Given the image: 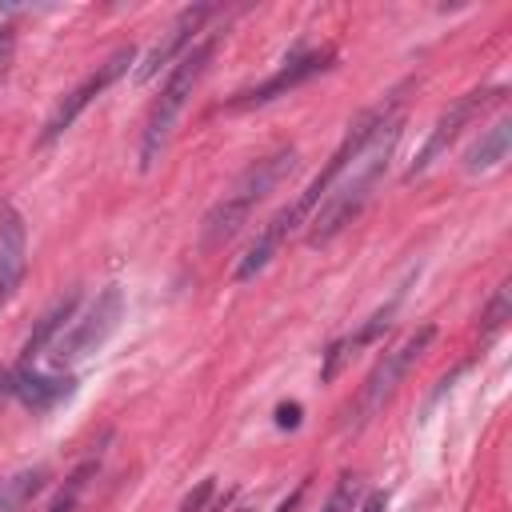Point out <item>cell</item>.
Returning <instances> with one entry per match:
<instances>
[{
    "label": "cell",
    "mask_w": 512,
    "mask_h": 512,
    "mask_svg": "<svg viewBox=\"0 0 512 512\" xmlns=\"http://www.w3.org/2000/svg\"><path fill=\"white\" fill-rule=\"evenodd\" d=\"M396 140H400L396 104H376L352 124V132L328 160L332 180L308 220V244H328L336 232H344L364 212V204L372 200V188L380 184V176L396 152Z\"/></svg>",
    "instance_id": "6da1fadb"
},
{
    "label": "cell",
    "mask_w": 512,
    "mask_h": 512,
    "mask_svg": "<svg viewBox=\"0 0 512 512\" xmlns=\"http://www.w3.org/2000/svg\"><path fill=\"white\" fill-rule=\"evenodd\" d=\"M296 148H280V152H272V156H260V160H252L236 180H232V188L208 208V216H204V224H200V248H220V244H228L244 224H248V216L256 212V204L260 200H268L292 172H296Z\"/></svg>",
    "instance_id": "7a4b0ae2"
},
{
    "label": "cell",
    "mask_w": 512,
    "mask_h": 512,
    "mask_svg": "<svg viewBox=\"0 0 512 512\" xmlns=\"http://www.w3.org/2000/svg\"><path fill=\"white\" fill-rule=\"evenodd\" d=\"M212 52H216V36L192 44V48L172 64V72H168L160 96H156L152 108H148L144 132H140V168H144V172L156 168V160L164 156V148H168V140H172V128H176V120H180L188 96L196 92V84H200L208 60H212Z\"/></svg>",
    "instance_id": "3957f363"
},
{
    "label": "cell",
    "mask_w": 512,
    "mask_h": 512,
    "mask_svg": "<svg viewBox=\"0 0 512 512\" xmlns=\"http://www.w3.org/2000/svg\"><path fill=\"white\" fill-rule=\"evenodd\" d=\"M432 336H436V328L432 324H424V328H416V332H408L396 348H388L380 360H376V368L368 372V380L360 384V392H356V400H352V408H348V428H360V424H368L392 396H396V388H400V380L408 376V368L428 352V344H432Z\"/></svg>",
    "instance_id": "277c9868"
},
{
    "label": "cell",
    "mask_w": 512,
    "mask_h": 512,
    "mask_svg": "<svg viewBox=\"0 0 512 512\" xmlns=\"http://www.w3.org/2000/svg\"><path fill=\"white\" fill-rule=\"evenodd\" d=\"M120 312H124L120 288H104V292L88 304V312L76 316V320L64 328V336L52 344V360L64 368V364H76V360H84L88 352H96V348L116 332Z\"/></svg>",
    "instance_id": "5b68a950"
},
{
    "label": "cell",
    "mask_w": 512,
    "mask_h": 512,
    "mask_svg": "<svg viewBox=\"0 0 512 512\" xmlns=\"http://www.w3.org/2000/svg\"><path fill=\"white\" fill-rule=\"evenodd\" d=\"M500 96H504L500 88H496V92H468V96H460L452 108H444V112H440V120L432 124V132H428L424 148L416 152V160H412V168H408V180H412V176H420L424 168H432V164L448 152V144H452V140H456V136H460V132H464V128H468L484 108H492Z\"/></svg>",
    "instance_id": "8992f818"
},
{
    "label": "cell",
    "mask_w": 512,
    "mask_h": 512,
    "mask_svg": "<svg viewBox=\"0 0 512 512\" xmlns=\"http://www.w3.org/2000/svg\"><path fill=\"white\" fill-rule=\"evenodd\" d=\"M124 64H132V48H120V52L108 56L92 76H84V80L56 104V112L48 116V124H44V132H40V144H52L64 128H72V120H76V116H80V112H84V108H88V104H92V100H96V96L124 72Z\"/></svg>",
    "instance_id": "52a82bcc"
},
{
    "label": "cell",
    "mask_w": 512,
    "mask_h": 512,
    "mask_svg": "<svg viewBox=\"0 0 512 512\" xmlns=\"http://www.w3.org/2000/svg\"><path fill=\"white\" fill-rule=\"evenodd\" d=\"M212 16V4H196V8H184L180 16H176V24L164 32V40H156L152 48H148V56L140 60V68H136V80L144 84V80H152L160 68H168L172 60H180L184 52H188V44L196 40V32H200V24Z\"/></svg>",
    "instance_id": "ba28073f"
},
{
    "label": "cell",
    "mask_w": 512,
    "mask_h": 512,
    "mask_svg": "<svg viewBox=\"0 0 512 512\" xmlns=\"http://www.w3.org/2000/svg\"><path fill=\"white\" fill-rule=\"evenodd\" d=\"M332 64V52L324 48V52H308V56H292L284 68H276L264 84H256V88H248V92H240L236 100H232V108H248V104H264V100H276V96H284L288 88H296V84H304V80H312L316 72H324Z\"/></svg>",
    "instance_id": "9c48e42d"
},
{
    "label": "cell",
    "mask_w": 512,
    "mask_h": 512,
    "mask_svg": "<svg viewBox=\"0 0 512 512\" xmlns=\"http://www.w3.org/2000/svg\"><path fill=\"white\" fill-rule=\"evenodd\" d=\"M28 268V236H24V220L16 208L0 212V304L12 300V292L20 288Z\"/></svg>",
    "instance_id": "30bf717a"
},
{
    "label": "cell",
    "mask_w": 512,
    "mask_h": 512,
    "mask_svg": "<svg viewBox=\"0 0 512 512\" xmlns=\"http://www.w3.org/2000/svg\"><path fill=\"white\" fill-rule=\"evenodd\" d=\"M12 396H20L32 412H48V408H56L68 392H72V380L68 376H52V372H36V368H16L12 372Z\"/></svg>",
    "instance_id": "8fae6325"
},
{
    "label": "cell",
    "mask_w": 512,
    "mask_h": 512,
    "mask_svg": "<svg viewBox=\"0 0 512 512\" xmlns=\"http://www.w3.org/2000/svg\"><path fill=\"white\" fill-rule=\"evenodd\" d=\"M508 144H512V120L500 116V120L488 124V128L480 132V140L464 152V172H488V168H496V164L508 156Z\"/></svg>",
    "instance_id": "7c38bea8"
},
{
    "label": "cell",
    "mask_w": 512,
    "mask_h": 512,
    "mask_svg": "<svg viewBox=\"0 0 512 512\" xmlns=\"http://www.w3.org/2000/svg\"><path fill=\"white\" fill-rule=\"evenodd\" d=\"M72 312H76V296H68V300H60L40 324H36V332L28 336V344H24V360H36L40 352H52V344L64 336V328L72 324Z\"/></svg>",
    "instance_id": "4fadbf2b"
},
{
    "label": "cell",
    "mask_w": 512,
    "mask_h": 512,
    "mask_svg": "<svg viewBox=\"0 0 512 512\" xmlns=\"http://www.w3.org/2000/svg\"><path fill=\"white\" fill-rule=\"evenodd\" d=\"M44 480H48L44 468H24V472H16V476H4V480H0V512H20V508L44 488Z\"/></svg>",
    "instance_id": "5bb4252c"
},
{
    "label": "cell",
    "mask_w": 512,
    "mask_h": 512,
    "mask_svg": "<svg viewBox=\"0 0 512 512\" xmlns=\"http://www.w3.org/2000/svg\"><path fill=\"white\" fill-rule=\"evenodd\" d=\"M388 316H392V308H384V312H376L356 336H348V340H340V344H332V352H328V364H324V376H336V368L348 360V356H356V348H364V344H372L384 328H388Z\"/></svg>",
    "instance_id": "9a60e30c"
},
{
    "label": "cell",
    "mask_w": 512,
    "mask_h": 512,
    "mask_svg": "<svg viewBox=\"0 0 512 512\" xmlns=\"http://www.w3.org/2000/svg\"><path fill=\"white\" fill-rule=\"evenodd\" d=\"M508 312H512V288H508V284H500V288H496V296H492V304H488V308H484V316H480V320H484V332H496V328L508 320Z\"/></svg>",
    "instance_id": "2e32d148"
},
{
    "label": "cell",
    "mask_w": 512,
    "mask_h": 512,
    "mask_svg": "<svg viewBox=\"0 0 512 512\" xmlns=\"http://www.w3.org/2000/svg\"><path fill=\"white\" fill-rule=\"evenodd\" d=\"M352 508H356V480H352V476H344L320 512H352Z\"/></svg>",
    "instance_id": "e0dca14e"
},
{
    "label": "cell",
    "mask_w": 512,
    "mask_h": 512,
    "mask_svg": "<svg viewBox=\"0 0 512 512\" xmlns=\"http://www.w3.org/2000/svg\"><path fill=\"white\" fill-rule=\"evenodd\" d=\"M80 484H84V472H76V476L68 480V492H60V500H56L48 512H76V492H80Z\"/></svg>",
    "instance_id": "ac0fdd59"
},
{
    "label": "cell",
    "mask_w": 512,
    "mask_h": 512,
    "mask_svg": "<svg viewBox=\"0 0 512 512\" xmlns=\"http://www.w3.org/2000/svg\"><path fill=\"white\" fill-rule=\"evenodd\" d=\"M12 48H16V36H12L8 24H0V80H4L8 64H12Z\"/></svg>",
    "instance_id": "d6986e66"
},
{
    "label": "cell",
    "mask_w": 512,
    "mask_h": 512,
    "mask_svg": "<svg viewBox=\"0 0 512 512\" xmlns=\"http://www.w3.org/2000/svg\"><path fill=\"white\" fill-rule=\"evenodd\" d=\"M276 424H280V428H296V424H300V408H296V404H280V408H276Z\"/></svg>",
    "instance_id": "ffe728a7"
},
{
    "label": "cell",
    "mask_w": 512,
    "mask_h": 512,
    "mask_svg": "<svg viewBox=\"0 0 512 512\" xmlns=\"http://www.w3.org/2000/svg\"><path fill=\"white\" fill-rule=\"evenodd\" d=\"M208 496H212V480H204V484L196 488V496H188V500H184V508H180V512H196V508H200Z\"/></svg>",
    "instance_id": "44dd1931"
},
{
    "label": "cell",
    "mask_w": 512,
    "mask_h": 512,
    "mask_svg": "<svg viewBox=\"0 0 512 512\" xmlns=\"http://www.w3.org/2000/svg\"><path fill=\"white\" fill-rule=\"evenodd\" d=\"M360 512H384V492H372L368 500H364V508Z\"/></svg>",
    "instance_id": "7402d4cb"
},
{
    "label": "cell",
    "mask_w": 512,
    "mask_h": 512,
    "mask_svg": "<svg viewBox=\"0 0 512 512\" xmlns=\"http://www.w3.org/2000/svg\"><path fill=\"white\" fill-rule=\"evenodd\" d=\"M12 388H16V384H12V372H8V368H0V400H8V396H12Z\"/></svg>",
    "instance_id": "603a6c76"
},
{
    "label": "cell",
    "mask_w": 512,
    "mask_h": 512,
    "mask_svg": "<svg viewBox=\"0 0 512 512\" xmlns=\"http://www.w3.org/2000/svg\"><path fill=\"white\" fill-rule=\"evenodd\" d=\"M300 492H304V488H296V492H292L288 500H280V504H276L272 512H292V508H296V500H300Z\"/></svg>",
    "instance_id": "cb8c5ba5"
}]
</instances>
